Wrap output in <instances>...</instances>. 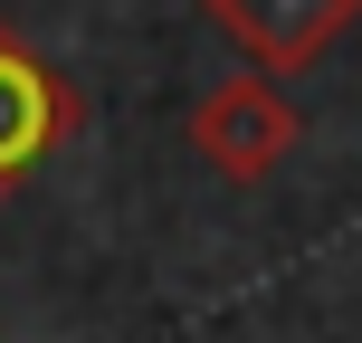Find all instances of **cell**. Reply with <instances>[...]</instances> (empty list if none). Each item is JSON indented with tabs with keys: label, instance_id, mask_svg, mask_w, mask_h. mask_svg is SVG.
Segmentation results:
<instances>
[{
	"label": "cell",
	"instance_id": "7a4b0ae2",
	"mask_svg": "<svg viewBox=\"0 0 362 343\" xmlns=\"http://www.w3.org/2000/svg\"><path fill=\"white\" fill-rule=\"evenodd\" d=\"M76 134V95L29 38L0 19V191H10L29 163H48L57 144Z\"/></svg>",
	"mask_w": 362,
	"mask_h": 343
},
{
	"label": "cell",
	"instance_id": "3957f363",
	"mask_svg": "<svg viewBox=\"0 0 362 343\" xmlns=\"http://www.w3.org/2000/svg\"><path fill=\"white\" fill-rule=\"evenodd\" d=\"M200 10L257 57V76H305L315 57L362 19V0H200Z\"/></svg>",
	"mask_w": 362,
	"mask_h": 343
},
{
	"label": "cell",
	"instance_id": "6da1fadb",
	"mask_svg": "<svg viewBox=\"0 0 362 343\" xmlns=\"http://www.w3.org/2000/svg\"><path fill=\"white\" fill-rule=\"evenodd\" d=\"M296 144H305V115L286 105L276 76H229V86H210L191 105V153L210 163V181H229V191L276 181Z\"/></svg>",
	"mask_w": 362,
	"mask_h": 343
}]
</instances>
